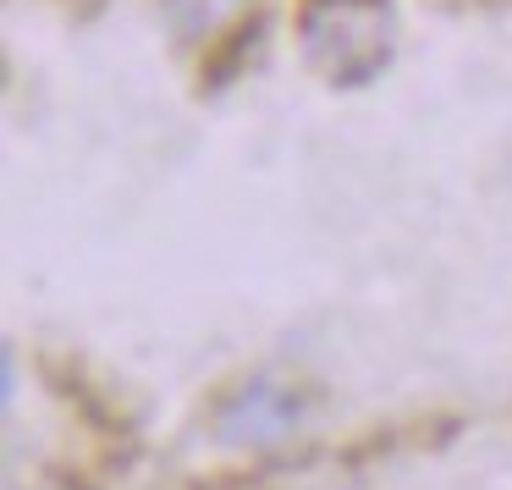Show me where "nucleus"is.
Instances as JSON below:
<instances>
[{
	"label": "nucleus",
	"instance_id": "nucleus-1",
	"mask_svg": "<svg viewBox=\"0 0 512 490\" xmlns=\"http://www.w3.org/2000/svg\"><path fill=\"white\" fill-rule=\"evenodd\" d=\"M303 56L336 89H364L391 61V6L386 0H309L298 17Z\"/></svg>",
	"mask_w": 512,
	"mask_h": 490
},
{
	"label": "nucleus",
	"instance_id": "nucleus-2",
	"mask_svg": "<svg viewBox=\"0 0 512 490\" xmlns=\"http://www.w3.org/2000/svg\"><path fill=\"white\" fill-rule=\"evenodd\" d=\"M303 424V397L281 380H248L243 391L221 402L215 413V435L232 446H270V441H287L292 430Z\"/></svg>",
	"mask_w": 512,
	"mask_h": 490
},
{
	"label": "nucleus",
	"instance_id": "nucleus-3",
	"mask_svg": "<svg viewBox=\"0 0 512 490\" xmlns=\"http://www.w3.org/2000/svg\"><path fill=\"white\" fill-rule=\"evenodd\" d=\"M182 39H215L226 34L232 23H243L254 0H160Z\"/></svg>",
	"mask_w": 512,
	"mask_h": 490
},
{
	"label": "nucleus",
	"instance_id": "nucleus-4",
	"mask_svg": "<svg viewBox=\"0 0 512 490\" xmlns=\"http://www.w3.org/2000/svg\"><path fill=\"white\" fill-rule=\"evenodd\" d=\"M12 391H17V358L6 353L0 358V402H12Z\"/></svg>",
	"mask_w": 512,
	"mask_h": 490
}]
</instances>
